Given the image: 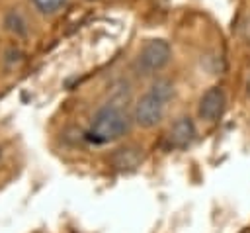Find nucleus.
Masks as SVG:
<instances>
[{
    "label": "nucleus",
    "instance_id": "nucleus-3",
    "mask_svg": "<svg viewBox=\"0 0 250 233\" xmlns=\"http://www.w3.org/2000/svg\"><path fill=\"white\" fill-rule=\"evenodd\" d=\"M133 116H135V121L141 127L150 129V127H154V125H158L162 121V117H164V104L160 100H156L152 94L146 92L145 96H141L137 100Z\"/></svg>",
    "mask_w": 250,
    "mask_h": 233
},
{
    "label": "nucleus",
    "instance_id": "nucleus-8",
    "mask_svg": "<svg viewBox=\"0 0 250 233\" xmlns=\"http://www.w3.org/2000/svg\"><path fill=\"white\" fill-rule=\"evenodd\" d=\"M6 27H8V31H12L14 35H20V37L27 33L25 20H23L18 12H10V14L6 16Z\"/></svg>",
    "mask_w": 250,
    "mask_h": 233
},
{
    "label": "nucleus",
    "instance_id": "nucleus-9",
    "mask_svg": "<svg viewBox=\"0 0 250 233\" xmlns=\"http://www.w3.org/2000/svg\"><path fill=\"white\" fill-rule=\"evenodd\" d=\"M31 2H33V6H35L41 14H45V16L57 14V12L66 4V0H31Z\"/></svg>",
    "mask_w": 250,
    "mask_h": 233
},
{
    "label": "nucleus",
    "instance_id": "nucleus-1",
    "mask_svg": "<svg viewBox=\"0 0 250 233\" xmlns=\"http://www.w3.org/2000/svg\"><path fill=\"white\" fill-rule=\"evenodd\" d=\"M127 129H129V117L123 106L107 102L94 114L92 125L86 131V139L90 143L104 145V143H111L119 139L121 135H125Z\"/></svg>",
    "mask_w": 250,
    "mask_h": 233
},
{
    "label": "nucleus",
    "instance_id": "nucleus-10",
    "mask_svg": "<svg viewBox=\"0 0 250 233\" xmlns=\"http://www.w3.org/2000/svg\"><path fill=\"white\" fill-rule=\"evenodd\" d=\"M246 92H248V96H250V76H248V80H246Z\"/></svg>",
    "mask_w": 250,
    "mask_h": 233
},
{
    "label": "nucleus",
    "instance_id": "nucleus-7",
    "mask_svg": "<svg viewBox=\"0 0 250 233\" xmlns=\"http://www.w3.org/2000/svg\"><path fill=\"white\" fill-rule=\"evenodd\" d=\"M148 94H152L156 100H160L162 104H166L174 96V84L168 78H156V80H152V84L148 88Z\"/></svg>",
    "mask_w": 250,
    "mask_h": 233
},
{
    "label": "nucleus",
    "instance_id": "nucleus-4",
    "mask_svg": "<svg viewBox=\"0 0 250 233\" xmlns=\"http://www.w3.org/2000/svg\"><path fill=\"white\" fill-rule=\"evenodd\" d=\"M225 92L219 86H211L209 90L203 92V96L199 98V106H197V114L201 119L205 121H217L223 116L225 110Z\"/></svg>",
    "mask_w": 250,
    "mask_h": 233
},
{
    "label": "nucleus",
    "instance_id": "nucleus-5",
    "mask_svg": "<svg viewBox=\"0 0 250 233\" xmlns=\"http://www.w3.org/2000/svg\"><path fill=\"white\" fill-rule=\"evenodd\" d=\"M193 137H195V125L191 117L182 116L172 123L170 133H168V143L176 149H184L193 141Z\"/></svg>",
    "mask_w": 250,
    "mask_h": 233
},
{
    "label": "nucleus",
    "instance_id": "nucleus-2",
    "mask_svg": "<svg viewBox=\"0 0 250 233\" xmlns=\"http://www.w3.org/2000/svg\"><path fill=\"white\" fill-rule=\"evenodd\" d=\"M172 57V49L168 41L164 39H150L143 45L139 57H137V67L143 74H154L162 70Z\"/></svg>",
    "mask_w": 250,
    "mask_h": 233
},
{
    "label": "nucleus",
    "instance_id": "nucleus-6",
    "mask_svg": "<svg viewBox=\"0 0 250 233\" xmlns=\"http://www.w3.org/2000/svg\"><path fill=\"white\" fill-rule=\"evenodd\" d=\"M141 159H143V149L135 145H127V147H119L113 153L111 163L119 170H129V168H135L141 163Z\"/></svg>",
    "mask_w": 250,
    "mask_h": 233
}]
</instances>
